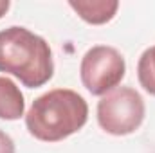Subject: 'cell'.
<instances>
[{
	"instance_id": "277c9868",
	"label": "cell",
	"mask_w": 155,
	"mask_h": 153,
	"mask_svg": "<svg viewBox=\"0 0 155 153\" xmlns=\"http://www.w3.org/2000/svg\"><path fill=\"white\" fill-rule=\"evenodd\" d=\"M126 72L123 54L110 45H94L88 49L79 65L83 86L92 96H105L117 88Z\"/></svg>"
},
{
	"instance_id": "ba28073f",
	"label": "cell",
	"mask_w": 155,
	"mask_h": 153,
	"mask_svg": "<svg viewBox=\"0 0 155 153\" xmlns=\"http://www.w3.org/2000/svg\"><path fill=\"white\" fill-rule=\"evenodd\" d=\"M0 153H16L13 139L2 130H0Z\"/></svg>"
},
{
	"instance_id": "5b68a950",
	"label": "cell",
	"mask_w": 155,
	"mask_h": 153,
	"mask_svg": "<svg viewBox=\"0 0 155 153\" xmlns=\"http://www.w3.org/2000/svg\"><path fill=\"white\" fill-rule=\"evenodd\" d=\"M69 5L81 20L92 25H103L110 22L119 9L117 0H71Z\"/></svg>"
},
{
	"instance_id": "52a82bcc",
	"label": "cell",
	"mask_w": 155,
	"mask_h": 153,
	"mask_svg": "<svg viewBox=\"0 0 155 153\" xmlns=\"http://www.w3.org/2000/svg\"><path fill=\"white\" fill-rule=\"evenodd\" d=\"M137 79L150 96H155V45L141 54L137 63Z\"/></svg>"
},
{
	"instance_id": "3957f363",
	"label": "cell",
	"mask_w": 155,
	"mask_h": 153,
	"mask_svg": "<svg viewBox=\"0 0 155 153\" xmlns=\"http://www.w3.org/2000/svg\"><path fill=\"white\" fill-rule=\"evenodd\" d=\"M144 101L132 86H117L97 103V122L110 135H130L144 121Z\"/></svg>"
},
{
	"instance_id": "6da1fadb",
	"label": "cell",
	"mask_w": 155,
	"mask_h": 153,
	"mask_svg": "<svg viewBox=\"0 0 155 153\" xmlns=\"http://www.w3.org/2000/svg\"><path fill=\"white\" fill-rule=\"evenodd\" d=\"M87 119L88 105L78 92L54 88L33 101L25 114V126L41 142H60L79 132Z\"/></svg>"
},
{
	"instance_id": "7a4b0ae2",
	"label": "cell",
	"mask_w": 155,
	"mask_h": 153,
	"mask_svg": "<svg viewBox=\"0 0 155 153\" xmlns=\"http://www.w3.org/2000/svg\"><path fill=\"white\" fill-rule=\"evenodd\" d=\"M0 72L15 76L27 88L43 86L54 74L49 43L25 27L0 31Z\"/></svg>"
},
{
	"instance_id": "9c48e42d",
	"label": "cell",
	"mask_w": 155,
	"mask_h": 153,
	"mask_svg": "<svg viewBox=\"0 0 155 153\" xmlns=\"http://www.w3.org/2000/svg\"><path fill=\"white\" fill-rule=\"evenodd\" d=\"M9 5H11V4H9V0H0V18H2V16L7 13Z\"/></svg>"
},
{
	"instance_id": "8992f818",
	"label": "cell",
	"mask_w": 155,
	"mask_h": 153,
	"mask_svg": "<svg viewBox=\"0 0 155 153\" xmlns=\"http://www.w3.org/2000/svg\"><path fill=\"white\" fill-rule=\"evenodd\" d=\"M25 112V101L20 88L7 76H0V119L16 121Z\"/></svg>"
}]
</instances>
